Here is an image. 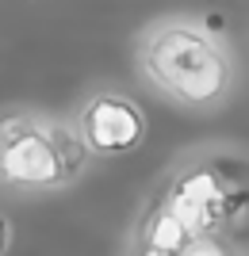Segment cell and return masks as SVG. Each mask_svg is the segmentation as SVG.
Returning a JSON list of instances; mask_svg holds the SVG:
<instances>
[{"instance_id": "cell-4", "label": "cell", "mask_w": 249, "mask_h": 256, "mask_svg": "<svg viewBox=\"0 0 249 256\" xmlns=\"http://www.w3.org/2000/svg\"><path fill=\"white\" fill-rule=\"evenodd\" d=\"M222 168H226V188H230V222H226V241L238 256H249V157L238 150H222Z\"/></svg>"}, {"instance_id": "cell-3", "label": "cell", "mask_w": 249, "mask_h": 256, "mask_svg": "<svg viewBox=\"0 0 249 256\" xmlns=\"http://www.w3.org/2000/svg\"><path fill=\"white\" fill-rule=\"evenodd\" d=\"M73 122L85 134V142H88V150L96 153V160L130 157V153L142 150V142L150 134L146 107L134 96H127L123 88H111V84H100L92 92H85V100L77 104Z\"/></svg>"}, {"instance_id": "cell-6", "label": "cell", "mask_w": 249, "mask_h": 256, "mask_svg": "<svg viewBox=\"0 0 249 256\" xmlns=\"http://www.w3.org/2000/svg\"><path fill=\"white\" fill-rule=\"evenodd\" d=\"M8 248H12V222L0 214V256H8Z\"/></svg>"}, {"instance_id": "cell-5", "label": "cell", "mask_w": 249, "mask_h": 256, "mask_svg": "<svg viewBox=\"0 0 249 256\" xmlns=\"http://www.w3.org/2000/svg\"><path fill=\"white\" fill-rule=\"evenodd\" d=\"M169 256H238L226 241H218V237H192L184 248H176Z\"/></svg>"}, {"instance_id": "cell-1", "label": "cell", "mask_w": 249, "mask_h": 256, "mask_svg": "<svg viewBox=\"0 0 249 256\" xmlns=\"http://www.w3.org/2000/svg\"><path fill=\"white\" fill-rule=\"evenodd\" d=\"M134 65L157 96L195 115L222 111L238 92V58L230 42L188 16H165L142 27Z\"/></svg>"}, {"instance_id": "cell-2", "label": "cell", "mask_w": 249, "mask_h": 256, "mask_svg": "<svg viewBox=\"0 0 249 256\" xmlns=\"http://www.w3.org/2000/svg\"><path fill=\"white\" fill-rule=\"evenodd\" d=\"M96 153L73 118L31 107L0 111V192L16 199L62 195L88 176Z\"/></svg>"}]
</instances>
